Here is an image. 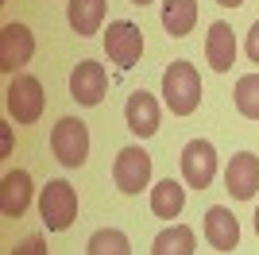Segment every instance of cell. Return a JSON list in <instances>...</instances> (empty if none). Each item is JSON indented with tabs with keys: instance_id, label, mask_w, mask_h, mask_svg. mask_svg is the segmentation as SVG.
<instances>
[{
	"instance_id": "2e32d148",
	"label": "cell",
	"mask_w": 259,
	"mask_h": 255,
	"mask_svg": "<svg viewBox=\"0 0 259 255\" xmlns=\"http://www.w3.org/2000/svg\"><path fill=\"white\" fill-rule=\"evenodd\" d=\"M197 23V0H162V27L170 39H186Z\"/></svg>"
},
{
	"instance_id": "9c48e42d",
	"label": "cell",
	"mask_w": 259,
	"mask_h": 255,
	"mask_svg": "<svg viewBox=\"0 0 259 255\" xmlns=\"http://www.w3.org/2000/svg\"><path fill=\"white\" fill-rule=\"evenodd\" d=\"M108 93V70L101 62H93V58H85V62L74 66V74H70V97H74L77 105H101Z\"/></svg>"
},
{
	"instance_id": "7a4b0ae2",
	"label": "cell",
	"mask_w": 259,
	"mask_h": 255,
	"mask_svg": "<svg viewBox=\"0 0 259 255\" xmlns=\"http://www.w3.org/2000/svg\"><path fill=\"white\" fill-rule=\"evenodd\" d=\"M39 217H43L47 232H66L77 217V190L66 178H54L39 190Z\"/></svg>"
},
{
	"instance_id": "5bb4252c",
	"label": "cell",
	"mask_w": 259,
	"mask_h": 255,
	"mask_svg": "<svg viewBox=\"0 0 259 255\" xmlns=\"http://www.w3.org/2000/svg\"><path fill=\"white\" fill-rule=\"evenodd\" d=\"M205 240L217 251H232V247L240 244V221L225 205H213V209L205 212Z\"/></svg>"
},
{
	"instance_id": "484cf974",
	"label": "cell",
	"mask_w": 259,
	"mask_h": 255,
	"mask_svg": "<svg viewBox=\"0 0 259 255\" xmlns=\"http://www.w3.org/2000/svg\"><path fill=\"white\" fill-rule=\"evenodd\" d=\"M132 4H140V8H143V4H151V0H132Z\"/></svg>"
},
{
	"instance_id": "30bf717a",
	"label": "cell",
	"mask_w": 259,
	"mask_h": 255,
	"mask_svg": "<svg viewBox=\"0 0 259 255\" xmlns=\"http://www.w3.org/2000/svg\"><path fill=\"white\" fill-rule=\"evenodd\" d=\"M225 186L236 201H251L259 190V155L251 151H236L225 166Z\"/></svg>"
},
{
	"instance_id": "d4e9b609",
	"label": "cell",
	"mask_w": 259,
	"mask_h": 255,
	"mask_svg": "<svg viewBox=\"0 0 259 255\" xmlns=\"http://www.w3.org/2000/svg\"><path fill=\"white\" fill-rule=\"evenodd\" d=\"M255 236H259V205H255Z\"/></svg>"
},
{
	"instance_id": "cb8c5ba5",
	"label": "cell",
	"mask_w": 259,
	"mask_h": 255,
	"mask_svg": "<svg viewBox=\"0 0 259 255\" xmlns=\"http://www.w3.org/2000/svg\"><path fill=\"white\" fill-rule=\"evenodd\" d=\"M217 4H221V8H240L244 0H217Z\"/></svg>"
},
{
	"instance_id": "44dd1931",
	"label": "cell",
	"mask_w": 259,
	"mask_h": 255,
	"mask_svg": "<svg viewBox=\"0 0 259 255\" xmlns=\"http://www.w3.org/2000/svg\"><path fill=\"white\" fill-rule=\"evenodd\" d=\"M12 255H51V247H47L43 236H23L20 244L12 247Z\"/></svg>"
},
{
	"instance_id": "ffe728a7",
	"label": "cell",
	"mask_w": 259,
	"mask_h": 255,
	"mask_svg": "<svg viewBox=\"0 0 259 255\" xmlns=\"http://www.w3.org/2000/svg\"><path fill=\"white\" fill-rule=\"evenodd\" d=\"M236 112L248 120H259V74H244L236 81Z\"/></svg>"
},
{
	"instance_id": "8fae6325",
	"label": "cell",
	"mask_w": 259,
	"mask_h": 255,
	"mask_svg": "<svg viewBox=\"0 0 259 255\" xmlns=\"http://www.w3.org/2000/svg\"><path fill=\"white\" fill-rule=\"evenodd\" d=\"M31 197H35V182L27 170H8L4 182H0V212L8 221H20L23 212L31 209Z\"/></svg>"
},
{
	"instance_id": "ba28073f",
	"label": "cell",
	"mask_w": 259,
	"mask_h": 255,
	"mask_svg": "<svg viewBox=\"0 0 259 255\" xmlns=\"http://www.w3.org/2000/svg\"><path fill=\"white\" fill-rule=\"evenodd\" d=\"M35 54V35L31 27H23V23H4L0 27V70L4 74H20L23 66L31 62Z\"/></svg>"
},
{
	"instance_id": "3957f363",
	"label": "cell",
	"mask_w": 259,
	"mask_h": 255,
	"mask_svg": "<svg viewBox=\"0 0 259 255\" xmlns=\"http://www.w3.org/2000/svg\"><path fill=\"white\" fill-rule=\"evenodd\" d=\"M43 81L35 74H16L8 81V89H4V108H8V116L16 120V124H35V120L43 116Z\"/></svg>"
},
{
	"instance_id": "8992f818",
	"label": "cell",
	"mask_w": 259,
	"mask_h": 255,
	"mask_svg": "<svg viewBox=\"0 0 259 255\" xmlns=\"http://www.w3.org/2000/svg\"><path fill=\"white\" fill-rule=\"evenodd\" d=\"M112 182L120 193H140L151 186V155L143 147H120L112 162Z\"/></svg>"
},
{
	"instance_id": "4fadbf2b",
	"label": "cell",
	"mask_w": 259,
	"mask_h": 255,
	"mask_svg": "<svg viewBox=\"0 0 259 255\" xmlns=\"http://www.w3.org/2000/svg\"><path fill=\"white\" fill-rule=\"evenodd\" d=\"M205 62L213 66L217 74H228L236 66V35L225 20L209 23V35H205Z\"/></svg>"
},
{
	"instance_id": "7402d4cb",
	"label": "cell",
	"mask_w": 259,
	"mask_h": 255,
	"mask_svg": "<svg viewBox=\"0 0 259 255\" xmlns=\"http://www.w3.org/2000/svg\"><path fill=\"white\" fill-rule=\"evenodd\" d=\"M248 58L259 66V20L251 23V31H248Z\"/></svg>"
},
{
	"instance_id": "ac0fdd59",
	"label": "cell",
	"mask_w": 259,
	"mask_h": 255,
	"mask_svg": "<svg viewBox=\"0 0 259 255\" xmlns=\"http://www.w3.org/2000/svg\"><path fill=\"white\" fill-rule=\"evenodd\" d=\"M151 255H194V228L186 224H170L155 236Z\"/></svg>"
},
{
	"instance_id": "277c9868",
	"label": "cell",
	"mask_w": 259,
	"mask_h": 255,
	"mask_svg": "<svg viewBox=\"0 0 259 255\" xmlns=\"http://www.w3.org/2000/svg\"><path fill=\"white\" fill-rule=\"evenodd\" d=\"M51 151L54 159L62 162V166H81V162L89 159V128L85 120L77 116H62L58 124L51 128Z\"/></svg>"
},
{
	"instance_id": "52a82bcc",
	"label": "cell",
	"mask_w": 259,
	"mask_h": 255,
	"mask_svg": "<svg viewBox=\"0 0 259 255\" xmlns=\"http://www.w3.org/2000/svg\"><path fill=\"white\" fill-rule=\"evenodd\" d=\"M182 178L190 190H209L217 178V147L209 139H190L182 147Z\"/></svg>"
},
{
	"instance_id": "5b68a950",
	"label": "cell",
	"mask_w": 259,
	"mask_h": 255,
	"mask_svg": "<svg viewBox=\"0 0 259 255\" xmlns=\"http://www.w3.org/2000/svg\"><path fill=\"white\" fill-rule=\"evenodd\" d=\"M105 54L108 62L120 66V70H132L143 54V31L132 20H112L105 31Z\"/></svg>"
},
{
	"instance_id": "603a6c76",
	"label": "cell",
	"mask_w": 259,
	"mask_h": 255,
	"mask_svg": "<svg viewBox=\"0 0 259 255\" xmlns=\"http://www.w3.org/2000/svg\"><path fill=\"white\" fill-rule=\"evenodd\" d=\"M0 139H4V155H12V128L0 124Z\"/></svg>"
},
{
	"instance_id": "e0dca14e",
	"label": "cell",
	"mask_w": 259,
	"mask_h": 255,
	"mask_svg": "<svg viewBox=\"0 0 259 255\" xmlns=\"http://www.w3.org/2000/svg\"><path fill=\"white\" fill-rule=\"evenodd\" d=\"M182 205H186L182 182H174V178L155 182V190H151V212H155V217H162V221H178Z\"/></svg>"
},
{
	"instance_id": "7c38bea8",
	"label": "cell",
	"mask_w": 259,
	"mask_h": 255,
	"mask_svg": "<svg viewBox=\"0 0 259 255\" xmlns=\"http://www.w3.org/2000/svg\"><path fill=\"white\" fill-rule=\"evenodd\" d=\"M124 124H128L132 136H155L159 132V101H155L147 89H136V93L128 97V105H124Z\"/></svg>"
},
{
	"instance_id": "d6986e66",
	"label": "cell",
	"mask_w": 259,
	"mask_h": 255,
	"mask_svg": "<svg viewBox=\"0 0 259 255\" xmlns=\"http://www.w3.org/2000/svg\"><path fill=\"white\" fill-rule=\"evenodd\" d=\"M85 255H132V244L120 228H97L85 244Z\"/></svg>"
},
{
	"instance_id": "6da1fadb",
	"label": "cell",
	"mask_w": 259,
	"mask_h": 255,
	"mask_svg": "<svg viewBox=\"0 0 259 255\" xmlns=\"http://www.w3.org/2000/svg\"><path fill=\"white\" fill-rule=\"evenodd\" d=\"M162 101H166V108L174 116H190L201 105V74H197V66L182 62V58L166 66V74H162Z\"/></svg>"
},
{
	"instance_id": "9a60e30c",
	"label": "cell",
	"mask_w": 259,
	"mask_h": 255,
	"mask_svg": "<svg viewBox=\"0 0 259 255\" xmlns=\"http://www.w3.org/2000/svg\"><path fill=\"white\" fill-rule=\"evenodd\" d=\"M105 4L108 0H70V4H66V20H70V27H74L81 39H89V35H97L101 23H105Z\"/></svg>"
}]
</instances>
